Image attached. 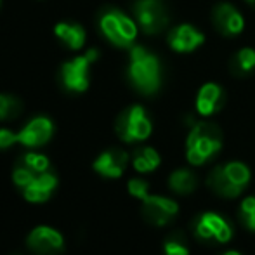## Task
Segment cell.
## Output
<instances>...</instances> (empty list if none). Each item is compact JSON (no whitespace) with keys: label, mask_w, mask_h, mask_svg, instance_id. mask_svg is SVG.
<instances>
[{"label":"cell","mask_w":255,"mask_h":255,"mask_svg":"<svg viewBox=\"0 0 255 255\" xmlns=\"http://www.w3.org/2000/svg\"><path fill=\"white\" fill-rule=\"evenodd\" d=\"M168 186L172 188V191L179 193V195H189L198 186V177L195 175V172L188 170V168H179L168 177Z\"/></svg>","instance_id":"18"},{"label":"cell","mask_w":255,"mask_h":255,"mask_svg":"<svg viewBox=\"0 0 255 255\" xmlns=\"http://www.w3.org/2000/svg\"><path fill=\"white\" fill-rule=\"evenodd\" d=\"M193 231H195L196 238L202 242H210L215 240L219 243H226L231 240L233 236V226L229 224V221H226L224 217L217 214H207L200 215L193 222Z\"/></svg>","instance_id":"7"},{"label":"cell","mask_w":255,"mask_h":255,"mask_svg":"<svg viewBox=\"0 0 255 255\" xmlns=\"http://www.w3.org/2000/svg\"><path fill=\"white\" fill-rule=\"evenodd\" d=\"M28 247L38 255H56L63 250V236L56 229L40 226L30 233Z\"/></svg>","instance_id":"11"},{"label":"cell","mask_w":255,"mask_h":255,"mask_svg":"<svg viewBox=\"0 0 255 255\" xmlns=\"http://www.w3.org/2000/svg\"><path fill=\"white\" fill-rule=\"evenodd\" d=\"M23 103L16 96L10 94H0V120H9L21 113Z\"/></svg>","instance_id":"22"},{"label":"cell","mask_w":255,"mask_h":255,"mask_svg":"<svg viewBox=\"0 0 255 255\" xmlns=\"http://www.w3.org/2000/svg\"><path fill=\"white\" fill-rule=\"evenodd\" d=\"M231 70L236 75H249L250 71L255 70V49L252 47L240 49L231 61Z\"/></svg>","instance_id":"19"},{"label":"cell","mask_w":255,"mask_h":255,"mask_svg":"<svg viewBox=\"0 0 255 255\" xmlns=\"http://www.w3.org/2000/svg\"><path fill=\"white\" fill-rule=\"evenodd\" d=\"M52 122L45 117H37L23 130L17 134V142L28 146V148H35V146H42L51 139L52 135Z\"/></svg>","instance_id":"13"},{"label":"cell","mask_w":255,"mask_h":255,"mask_svg":"<svg viewBox=\"0 0 255 255\" xmlns=\"http://www.w3.org/2000/svg\"><path fill=\"white\" fill-rule=\"evenodd\" d=\"M54 33L71 51H78L84 47L85 38H87L84 26L77 23H57L54 26Z\"/></svg>","instance_id":"17"},{"label":"cell","mask_w":255,"mask_h":255,"mask_svg":"<svg viewBox=\"0 0 255 255\" xmlns=\"http://www.w3.org/2000/svg\"><path fill=\"white\" fill-rule=\"evenodd\" d=\"M167 42L172 51L186 54L202 47L205 42V35L200 30H196L195 26H191V24H179V26L170 30Z\"/></svg>","instance_id":"10"},{"label":"cell","mask_w":255,"mask_h":255,"mask_svg":"<svg viewBox=\"0 0 255 255\" xmlns=\"http://www.w3.org/2000/svg\"><path fill=\"white\" fill-rule=\"evenodd\" d=\"M115 128H117V134L122 141L137 142L149 137L153 125L144 108L139 106V104H134V106L127 108V110L118 115Z\"/></svg>","instance_id":"4"},{"label":"cell","mask_w":255,"mask_h":255,"mask_svg":"<svg viewBox=\"0 0 255 255\" xmlns=\"http://www.w3.org/2000/svg\"><path fill=\"white\" fill-rule=\"evenodd\" d=\"M99 52L96 49H91L82 56H77L75 59L66 61L61 66V78L63 85L68 91L84 92L89 89V68L94 61H98Z\"/></svg>","instance_id":"6"},{"label":"cell","mask_w":255,"mask_h":255,"mask_svg":"<svg viewBox=\"0 0 255 255\" xmlns=\"http://www.w3.org/2000/svg\"><path fill=\"white\" fill-rule=\"evenodd\" d=\"M23 163L26 165V167H30L33 172H37V174H42V172H45L49 168V160L44 156V154H37V153H28L26 156H24Z\"/></svg>","instance_id":"25"},{"label":"cell","mask_w":255,"mask_h":255,"mask_svg":"<svg viewBox=\"0 0 255 255\" xmlns=\"http://www.w3.org/2000/svg\"><path fill=\"white\" fill-rule=\"evenodd\" d=\"M134 14L137 26L148 35H156L163 31L170 21L163 0H135Z\"/></svg>","instance_id":"5"},{"label":"cell","mask_w":255,"mask_h":255,"mask_svg":"<svg viewBox=\"0 0 255 255\" xmlns=\"http://www.w3.org/2000/svg\"><path fill=\"white\" fill-rule=\"evenodd\" d=\"M160 165V154L153 148H139L134 153V168L137 172H151Z\"/></svg>","instance_id":"20"},{"label":"cell","mask_w":255,"mask_h":255,"mask_svg":"<svg viewBox=\"0 0 255 255\" xmlns=\"http://www.w3.org/2000/svg\"><path fill=\"white\" fill-rule=\"evenodd\" d=\"M128 154L122 149H108L94 161V168L106 177H120L127 167Z\"/></svg>","instance_id":"15"},{"label":"cell","mask_w":255,"mask_h":255,"mask_svg":"<svg viewBox=\"0 0 255 255\" xmlns=\"http://www.w3.org/2000/svg\"><path fill=\"white\" fill-rule=\"evenodd\" d=\"M17 142V134L7 130V128H0V149H5Z\"/></svg>","instance_id":"28"},{"label":"cell","mask_w":255,"mask_h":255,"mask_svg":"<svg viewBox=\"0 0 255 255\" xmlns=\"http://www.w3.org/2000/svg\"><path fill=\"white\" fill-rule=\"evenodd\" d=\"M212 23H214L215 30L224 37H236L245 28V19H243L242 12L229 2H221L214 7Z\"/></svg>","instance_id":"8"},{"label":"cell","mask_w":255,"mask_h":255,"mask_svg":"<svg viewBox=\"0 0 255 255\" xmlns=\"http://www.w3.org/2000/svg\"><path fill=\"white\" fill-rule=\"evenodd\" d=\"M103 35L117 47H132L137 38V23L118 9H108L99 17Z\"/></svg>","instance_id":"3"},{"label":"cell","mask_w":255,"mask_h":255,"mask_svg":"<svg viewBox=\"0 0 255 255\" xmlns=\"http://www.w3.org/2000/svg\"><path fill=\"white\" fill-rule=\"evenodd\" d=\"M0 5H2V0H0Z\"/></svg>","instance_id":"31"},{"label":"cell","mask_w":255,"mask_h":255,"mask_svg":"<svg viewBox=\"0 0 255 255\" xmlns=\"http://www.w3.org/2000/svg\"><path fill=\"white\" fill-rule=\"evenodd\" d=\"M128 77L134 87L142 94H154L161 84L160 59L141 45L130 47V63H128Z\"/></svg>","instance_id":"1"},{"label":"cell","mask_w":255,"mask_h":255,"mask_svg":"<svg viewBox=\"0 0 255 255\" xmlns=\"http://www.w3.org/2000/svg\"><path fill=\"white\" fill-rule=\"evenodd\" d=\"M128 193L135 198L144 200L148 196V182L142 181V179H132L128 182Z\"/></svg>","instance_id":"27"},{"label":"cell","mask_w":255,"mask_h":255,"mask_svg":"<svg viewBox=\"0 0 255 255\" xmlns=\"http://www.w3.org/2000/svg\"><path fill=\"white\" fill-rule=\"evenodd\" d=\"M247 3H249V5H252V7H255V0H245Z\"/></svg>","instance_id":"30"},{"label":"cell","mask_w":255,"mask_h":255,"mask_svg":"<svg viewBox=\"0 0 255 255\" xmlns=\"http://www.w3.org/2000/svg\"><path fill=\"white\" fill-rule=\"evenodd\" d=\"M224 168H226V172H228V175L231 177V181L235 182V184L242 186V188H245V186L249 184L250 170L245 163H240V161H229V163L224 165Z\"/></svg>","instance_id":"23"},{"label":"cell","mask_w":255,"mask_h":255,"mask_svg":"<svg viewBox=\"0 0 255 255\" xmlns=\"http://www.w3.org/2000/svg\"><path fill=\"white\" fill-rule=\"evenodd\" d=\"M207 186L219 196L224 198H236L240 196V193L243 191L242 186L235 184L231 181V177L226 172L224 165H217L210 170V174L207 175Z\"/></svg>","instance_id":"14"},{"label":"cell","mask_w":255,"mask_h":255,"mask_svg":"<svg viewBox=\"0 0 255 255\" xmlns=\"http://www.w3.org/2000/svg\"><path fill=\"white\" fill-rule=\"evenodd\" d=\"M37 172H33L30 167H26V165L23 163V167H17L16 170H14V182H16L17 186H21V188H26L28 184H31L33 182V179L37 177Z\"/></svg>","instance_id":"26"},{"label":"cell","mask_w":255,"mask_h":255,"mask_svg":"<svg viewBox=\"0 0 255 255\" xmlns=\"http://www.w3.org/2000/svg\"><path fill=\"white\" fill-rule=\"evenodd\" d=\"M240 219L243 226L250 231H255V196H250L242 203L240 208Z\"/></svg>","instance_id":"24"},{"label":"cell","mask_w":255,"mask_h":255,"mask_svg":"<svg viewBox=\"0 0 255 255\" xmlns=\"http://www.w3.org/2000/svg\"><path fill=\"white\" fill-rule=\"evenodd\" d=\"M226 104V92L219 84L208 82L202 85V89L196 94V111L202 117H212L219 113Z\"/></svg>","instance_id":"12"},{"label":"cell","mask_w":255,"mask_h":255,"mask_svg":"<svg viewBox=\"0 0 255 255\" xmlns=\"http://www.w3.org/2000/svg\"><path fill=\"white\" fill-rule=\"evenodd\" d=\"M179 207L175 202L163 196H146L142 200V215L149 224L165 226L177 215Z\"/></svg>","instance_id":"9"},{"label":"cell","mask_w":255,"mask_h":255,"mask_svg":"<svg viewBox=\"0 0 255 255\" xmlns=\"http://www.w3.org/2000/svg\"><path fill=\"white\" fill-rule=\"evenodd\" d=\"M165 255H188V245H186V235L182 231H174L167 236L163 243Z\"/></svg>","instance_id":"21"},{"label":"cell","mask_w":255,"mask_h":255,"mask_svg":"<svg viewBox=\"0 0 255 255\" xmlns=\"http://www.w3.org/2000/svg\"><path fill=\"white\" fill-rule=\"evenodd\" d=\"M222 146V132L212 122H196L186 141V156L193 165H203Z\"/></svg>","instance_id":"2"},{"label":"cell","mask_w":255,"mask_h":255,"mask_svg":"<svg viewBox=\"0 0 255 255\" xmlns=\"http://www.w3.org/2000/svg\"><path fill=\"white\" fill-rule=\"evenodd\" d=\"M222 255H240L236 250H229V252H226V254H222Z\"/></svg>","instance_id":"29"},{"label":"cell","mask_w":255,"mask_h":255,"mask_svg":"<svg viewBox=\"0 0 255 255\" xmlns=\"http://www.w3.org/2000/svg\"><path fill=\"white\" fill-rule=\"evenodd\" d=\"M57 179L54 177L52 174H47V172H42L40 175L33 179L31 184H28L24 188V198L28 202H45V200L51 196L52 189L56 188Z\"/></svg>","instance_id":"16"}]
</instances>
